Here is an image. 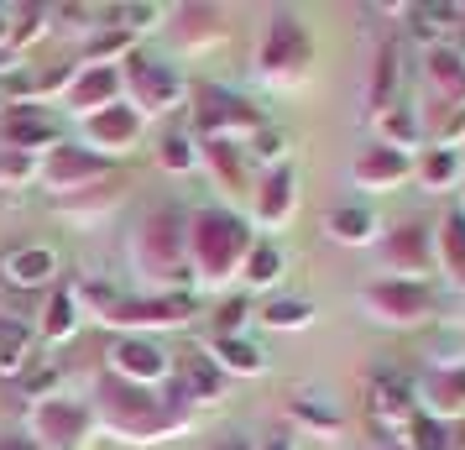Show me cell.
<instances>
[{
  "label": "cell",
  "mask_w": 465,
  "mask_h": 450,
  "mask_svg": "<svg viewBox=\"0 0 465 450\" xmlns=\"http://www.w3.org/2000/svg\"><path fill=\"white\" fill-rule=\"evenodd\" d=\"M58 383V366H47V372H37V377H32V387H37V393H43V387H53Z\"/></svg>",
  "instance_id": "obj_6"
},
{
  "label": "cell",
  "mask_w": 465,
  "mask_h": 450,
  "mask_svg": "<svg viewBox=\"0 0 465 450\" xmlns=\"http://www.w3.org/2000/svg\"><path fill=\"white\" fill-rule=\"evenodd\" d=\"M220 351H225V362H231V366H241V372H262V351H252V345L225 341Z\"/></svg>",
  "instance_id": "obj_4"
},
{
  "label": "cell",
  "mask_w": 465,
  "mask_h": 450,
  "mask_svg": "<svg viewBox=\"0 0 465 450\" xmlns=\"http://www.w3.org/2000/svg\"><path fill=\"white\" fill-rule=\"evenodd\" d=\"M225 450H256V445H252V440H231Z\"/></svg>",
  "instance_id": "obj_8"
},
{
  "label": "cell",
  "mask_w": 465,
  "mask_h": 450,
  "mask_svg": "<svg viewBox=\"0 0 465 450\" xmlns=\"http://www.w3.org/2000/svg\"><path fill=\"white\" fill-rule=\"evenodd\" d=\"M256 152H262V157H282V136H267Z\"/></svg>",
  "instance_id": "obj_7"
},
{
  "label": "cell",
  "mask_w": 465,
  "mask_h": 450,
  "mask_svg": "<svg viewBox=\"0 0 465 450\" xmlns=\"http://www.w3.org/2000/svg\"><path fill=\"white\" fill-rule=\"evenodd\" d=\"M0 43H5V22H0Z\"/></svg>",
  "instance_id": "obj_9"
},
{
  "label": "cell",
  "mask_w": 465,
  "mask_h": 450,
  "mask_svg": "<svg viewBox=\"0 0 465 450\" xmlns=\"http://www.w3.org/2000/svg\"><path fill=\"white\" fill-rule=\"evenodd\" d=\"M272 278H277V252L262 246V252L252 257V283H272Z\"/></svg>",
  "instance_id": "obj_5"
},
{
  "label": "cell",
  "mask_w": 465,
  "mask_h": 450,
  "mask_svg": "<svg viewBox=\"0 0 465 450\" xmlns=\"http://www.w3.org/2000/svg\"><path fill=\"white\" fill-rule=\"evenodd\" d=\"M53 252L47 246H26V252H11V257H0V273L11 283H22V288H37V283L53 278Z\"/></svg>",
  "instance_id": "obj_1"
},
{
  "label": "cell",
  "mask_w": 465,
  "mask_h": 450,
  "mask_svg": "<svg viewBox=\"0 0 465 450\" xmlns=\"http://www.w3.org/2000/svg\"><path fill=\"white\" fill-rule=\"evenodd\" d=\"M267 325L288 330V325H309V304H272L267 309Z\"/></svg>",
  "instance_id": "obj_3"
},
{
  "label": "cell",
  "mask_w": 465,
  "mask_h": 450,
  "mask_svg": "<svg viewBox=\"0 0 465 450\" xmlns=\"http://www.w3.org/2000/svg\"><path fill=\"white\" fill-rule=\"evenodd\" d=\"M330 231L340 241H371V220L361 210H345V215H330Z\"/></svg>",
  "instance_id": "obj_2"
}]
</instances>
